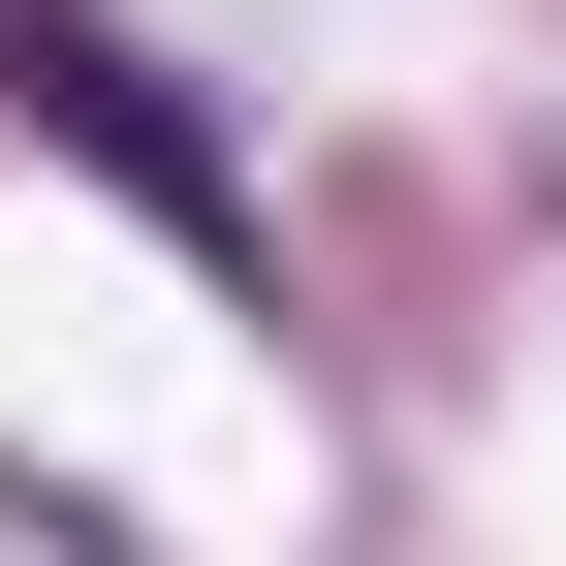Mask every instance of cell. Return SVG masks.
I'll return each instance as SVG.
<instances>
[{
	"instance_id": "6da1fadb",
	"label": "cell",
	"mask_w": 566,
	"mask_h": 566,
	"mask_svg": "<svg viewBox=\"0 0 566 566\" xmlns=\"http://www.w3.org/2000/svg\"><path fill=\"white\" fill-rule=\"evenodd\" d=\"M0 95H32V126H63V158H95V189H126L158 252H252V158H221V126H189L158 63L95 32V0H0Z\"/></svg>"
}]
</instances>
